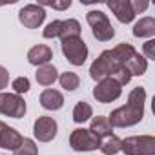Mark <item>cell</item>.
Listing matches in <instances>:
<instances>
[{
	"label": "cell",
	"mask_w": 155,
	"mask_h": 155,
	"mask_svg": "<svg viewBox=\"0 0 155 155\" xmlns=\"http://www.w3.org/2000/svg\"><path fill=\"white\" fill-rule=\"evenodd\" d=\"M122 93V86H119L113 79H102L97 82V86L93 88V97L102 102V104H108V102H113L120 97Z\"/></svg>",
	"instance_id": "cell-8"
},
{
	"label": "cell",
	"mask_w": 155,
	"mask_h": 155,
	"mask_svg": "<svg viewBox=\"0 0 155 155\" xmlns=\"http://www.w3.org/2000/svg\"><path fill=\"white\" fill-rule=\"evenodd\" d=\"M131 8H133V13L137 15V13H140V11H144L148 8V2H146V0H133Z\"/></svg>",
	"instance_id": "cell-30"
},
{
	"label": "cell",
	"mask_w": 155,
	"mask_h": 155,
	"mask_svg": "<svg viewBox=\"0 0 155 155\" xmlns=\"http://www.w3.org/2000/svg\"><path fill=\"white\" fill-rule=\"evenodd\" d=\"M108 8L113 11V15L117 17V20L122 22V24H130L135 18L133 8H131V0H110Z\"/></svg>",
	"instance_id": "cell-12"
},
{
	"label": "cell",
	"mask_w": 155,
	"mask_h": 155,
	"mask_svg": "<svg viewBox=\"0 0 155 155\" xmlns=\"http://www.w3.org/2000/svg\"><path fill=\"white\" fill-rule=\"evenodd\" d=\"M142 51H144V58H155V40H148L144 46H142Z\"/></svg>",
	"instance_id": "cell-27"
},
{
	"label": "cell",
	"mask_w": 155,
	"mask_h": 155,
	"mask_svg": "<svg viewBox=\"0 0 155 155\" xmlns=\"http://www.w3.org/2000/svg\"><path fill=\"white\" fill-rule=\"evenodd\" d=\"M99 148H101V151L104 155H115V153H119L122 150V140L117 135H110L104 140H101V146Z\"/></svg>",
	"instance_id": "cell-20"
},
{
	"label": "cell",
	"mask_w": 155,
	"mask_h": 155,
	"mask_svg": "<svg viewBox=\"0 0 155 155\" xmlns=\"http://www.w3.org/2000/svg\"><path fill=\"white\" fill-rule=\"evenodd\" d=\"M57 120L53 117H38L33 126V133L40 142H49L57 135Z\"/></svg>",
	"instance_id": "cell-10"
},
{
	"label": "cell",
	"mask_w": 155,
	"mask_h": 155,
	"mask_svg": "<svg viewBox=\"0 0 155 155\" xmlns=\"http://www.w3.org/2000/svg\"><path fill=\"white\" fill-rule=\"evenodd\" d=\"M0 115L20 119L26 115V102L17 93H0Z\"/></svg>",
	"instance_id": "cell-7"
},
{
	"label": "cell",
	"mask_w": 155,
	"mask_h": 155,
	"mask_svg": "<svg viewBox=\"0 0 155 155\" xmlns=\"http://www.w3.org/2000/svg\"><path fill=\"white\" fill-rule=\"evenodd\" d=\"M133 35L139 37V38L153 37V35H155V18H151V17L140 18V20L135 24V28H133Z\"/></svg>",
	"instance_id": "cell-18"
},
{
	"label": "cell",
	"mask_w": 155,
	"mask_h": 155,
	"mask_svg": "<svg viewBox=\"0 0 155 155\" xmlns=\"http://www.w3.org/2000/svg\"><path fill=\"white\" fill-rule=\"evenodd\" d=\"M58 81H60V86H62L66 91H73V90L79 88V84H81L79 75L73 73V71H66V73H62V75L58 77Z\"/></svg>",
	"instance_id": "cell-22"
},
{
	"label": "cell",
	"mask_w": 155,
	"mask_h": 155,
	"mask_svg": "<svg viewBox=\"0 0 155 155\" xmlns=\"http://www.w3.org/2000/svg\"><path fill=\"white\" fill-rule=\"evenodd\" d=\"M58 37H60V40H66V38H71V37H81V24H79V20H75V18L62 20Z\"/></svg>",
	"instance_id": "cell-19"
},
{
	"label": "cell",
	"mask_w": 155,
	"mask_h": 155,
	"mask_svg": "<svg viewBox=\"0 0 155 155\" xmlns=\"http://www.w3.org/2000/svg\"><path fill=\"white\" fill-rule=\"evenodd\" d=\"M22 135L15 130V128H9L6 122L0 120V148H6V150H11L15 151L20 142H22Z\"/></svg>",
	"instance_id": "cell-11"
},
{
	"label": "cell",
	"mask_w": 155,
	"mask_h": 155,
	"mask_svg": "<svg viewBox=\"0 0 155 155\" xmlns=\"http://www.w3.org/2000/svg\"><path fill=\"white\" fill-rule=\"evenodd\" d=\"M40 104H42V108H46L49 111H57L64 106V97L57 90H44L40 93Z\"/></svg>",
	"instance_id": "cell-14"
},
{
	"label": "cell",
	"mask_w": 155,
	"mask_h": 155,
	"mask_svg": "<svg viewBox=\"0 0 155 155\" xmlns=\"http://www.w3.org/2000/svg\"><path fill=\"white\" fill-rule=\"evenodd\" d=\"M126 155H155V137L135 135L122 140V150Z\"/></svg>",
	"instance_id": "cell-4"
},
{
	"label": "cell",
	"mask_w": 155,
	"mask_h": 155,
	"mask_svg": "<svg viewBox=\"0 0 155 155\" xmlns=\"http://www.w3.org/2000/svg\"><path fill=\"white\" fill-rule=\"evenodd\" d=\"M58 79V75H57V69L55 66L51 64H44L37 69V82L40 86H51L55 81Z\"/></svg>",
	"instance_id": "cell-15"
},
{
	"label": "cell",
	"mask_w": 155,
	"mask_h": 155,
	"mask_svg": "<svg viewBox=\"0 0 155 155\" xmlns=\"http://www.w3.org/2000/svg\"><path fill=\"white\" fill-rule=\"evenodd\" d=\"M86 20L88 24L91 26V31H93V37L101 42H108L113 38L115 35V29L111 26V22L108 20V15H104L102 11H90L86 15Z\"/></svg>",
	"instance_id": "cell-3"
},
{
	"label": "cell",
	"mask_w": 155,
	"mask_h": 155,
	"mask_svg": "<svg viewBox=\"0 0 155 155\" xmlns=\"http://www.w3.org/2000/svg\"><path fill=\"white\" fill-rule=\"evenodd\" d=\"M90 117H93V110H91V106L88 102L82 101V102H79L73 108V120L77 124H82V122L90 120Z\"/></svg>",
	"instance_id": "cell-21"
},
{
	"label": "cell",
	"mask_w": 155,
	"mask_h": 155,
	"mask_svg": "<svg viewBox=\"0 0 155 155\" xmlns=\"http://www.w3.org/2000/svg\"><path fill=\"white\" fill-rule=\"evenodd\" d=\"M38 6H49L53 9H68L71 6V0H64V2H44V4H38Z\"/></svg>",
	"instance_id": "cell-28"
},
{
	"label": "cell",
	"mask_w": 155,
	"mask_h": 155,
	"mask_svg": "<svg viewBox=\"0 0 155 155\" xmlns=\"http://www.w3.org/2000/svg\"><path fill=\"white\" fill-rule=\"evenodd\" d=\"M60 26H62V20H53V22H49L48 26H46V29H44V38H55V37H58L60 35Z\"/></svg>",
	"instance_id": "cell-25"
},
{
	"label": "cell",
	"mask_w": 155,
	"mask_h": 155,
	"mask_svg": "<svg viewBox=\"0 0 155 155\" xmlns=\"http://www.w3.org/2000/svg\"><path fill=\"white\" fill-rule=\"evenodd\" d=\"M135 48L128 42H122L119 46H115L113 49H106L99 55V58H95V62L90 68V77L93 81H102L111 77L115 71H119L120 68H124V64L135 55Z\"/></svg>",
	"instance_id": "cell-1"
},
{
	"label": "cell",
	"mask_w": 155,
	"mask_h": 155,
	"mask_svg": "<svg viewBox=\"0 0 155 155\" xmlns=\"http://www.w3.org/2000/svg\"><path fill=\"white\" fill-rule=\"evenodd\" d=\"M90 131L95 133L99 139H102V137H110V135H113V133H111V131H113V126L110 124L108 117H95V119L91 120Z\"/></svg>",
	"instance_id": "cell-17"
},
{
	"label": "cell",
	"mask_w": 155,
	"mask_h": 155,
	"mask_svg": "<svg viewBox=\"0 0 155 155\" xmlns=\"http://www.w3.org/2000/svg\"><path fill=\"white\" fill-rule=\"evenodd\" d=\"M110 79H113L119 86H126V84L131 81V75H130V71H128L126 68H120L119 71H115V73L110 77Z\"/></svg>",
	"instance_id": "cell-24"
},
{
	"label": "cell",
	"mask_w": 155,
	"mask_h": 155,
	"mask_svg": "<svg viewBox=\"0 0 155 155\" xmlns=\"http://www.w3.org/2000/svg\"><path fill=\"white\" fill-rule=\"evenodd\" d=\"M11 86H13V90H15L17 95L26 93V91H29V79H28V77H17Z\"/></svg>",
	"instance_id": "cell-26"
},
{
	"label": "cell",
	"mask_w": 155,
	"mask_h": 155,
	"mask_svg": "<svg viewBox=\"0 0 155 155\" xmlns=\"http://www.w3.org/2000/svg\"><path fill=\"white\" fill-rule=\"evenodd\" d=\"M44 18H46V11H44V8L38 6V4H28V6H24V8L20 9V13H18L20 24L26 26V28H29V29H37L38 26H42Z\"/></svg>",
	"instance_id": "cell-9"
},
{
	"label": "cell",
	"mask_w": 155,
	"mask_h": 155,
	"mask_svg": "<svg viewBox=\"0 0 155 155\" xmlns=\"http://www.w3.org/2000/svg\"><path fill=\"white\" fill-rule=\"evenodd\" d=\"M144 101H146V90L140 86L133 88L128 95V104L113 110L111 115L108 117L110 124L113 128H128L139 124L144 117Z\"/></svg>",
	"instance_id": "cell-2"
},
{
	"label": "cell",
	"mask_w": 155,
	"mask_h": 155,
	"mask_svg": "<svg viewBox=\"0 0 155 155\" xmlns=\"http://www.w3.org/2000/svg\"><path fill=\"white\" fill-rule=\"evenodd\" d=\"M53 58V51L46 46V44H38V46H33L29 51H28V62L33 64V66H44V64H49V60Z\"/></svg>",
	"instance_id": "cell-13"
},
{
	"label": "cell",
	"mask_w": 155,
	"mask_h": 155,
	"mask_svg": "<svg viewBox=\"0 0 155 155\" xmlns=\"http://www.w3.org/2000/svg\"><path fill=\"white\" fill-rule=\"evenodd\" d=\"M15 153L17 155H38V148H37V144L31 140V139H22V142H20V146L15 150Z\"/></svg>",
	"instance_id": "cell-23"
},
{
	"label": "cell",
	"mask_w": 155,
	"mask_h": 155,
	"mask_svg": "<svg viewBox=\"0 0 155 155\" xmlns=\"http://www.w3.org/2000/svg\"><path fill=\"white\" fill-rule=\"evenodd\" d=\"M62 53L73 66H82L88 58V46L81 37H71L62 40Z\"/></svg>",
	"instance_id": "cell-5"
},
{
	"label": "cell",
	"mask_w": 155,
	"mask_h": 155,
	"mask_svg": "<svg viewBox=\"0 0 155 155\" xmlns=\"http://www.w3.org/2000/svg\"><path fill=\"white\" fill-rule=\"evenodd\" d=\"M8 84H9V73L4 66H0V90L8 88Z\"/></svg>",
	"instance_id": "cell-29"
},
{
	"label": "cell",
	"mask_w": 155,
	"mask_h": 155,
	"mask_svg": "<svg viewBox=\"0 0 155 155\" xmlns=\"http://www.w3.org/2000/svg\"><path fill=\"white\" fill-rule=\"evenodd\" d=\"M69 146L75 151H93L101 146V139L91 133L90 130L79 128V130H73L69 135Z\"/></svg>",
	"instance_id": "cell-6"
},
{
	"label": "cell",
	"mask_w": 155,
	"mask_h": 155,
	"mask_svg": "<svg viewBox=\"0 0 155 155\" xmlns=\"http://www.w3.org/2000/svg\"><path fill=\"white\" fill-rule=\"evenodd\" d=\"M124 68L130 71V75L133 77V75H137V77H140V75H144L146 73V69H148V60L140 55V53H135L126 64H124Z\"/></svg>",
	"instance_id": "cell-16"
}]
</instances>
